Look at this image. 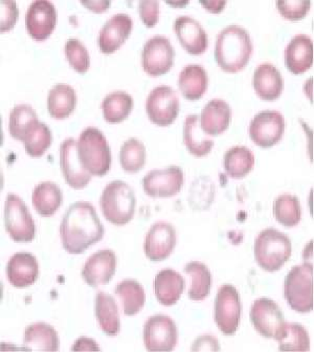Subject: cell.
Here are the masks:
<instances>
[{
    "mask_svg": "<svg viewBox=\"0 0 314 352\" xmlns=\"http://www.w3.org/2000/svg\"><path fill=\"white\" fill-rule=\"evenodd\" d=\"M105 229L95 207L86 201L69 206L60 225L62 245L73 255L84 253L104 237Z\"/></svg>",
    "mask_w": 314,
    "mask_h": 352,
    "instance_id": "1",
    "label": "cell"
},
{
    "mask_svg": "<svg viewBox=\"0 0 314 352\" xmlns=\"http://www.w3.org/2000/svg\"><path fill=\"white\" fill-rule=\"evenodd\" d=\"M253 41L244 28L229 25L218 34L215 58L223 71L237 73L245 67L253 55Z\"/></svg>",
    "mask_w": 314,
    "mask_h": 352,
    "instance_id": "2",
    "label": "cell"
},
{
    "mask_svg": "<svg viewBox=\"0 0 314 352\" xmlns=\"http://www.w3.org/2000/svg\"><path fill=\"white\" fill-rule=\"evenodd\" d=\"M255 258L264 271L273 273L285 265L293 254V245L286 234L269 228L263 230L255 240Z\"/></svg>",
    "mask_w": 314,
    "mask_h": 352,
    "instance_id": "3",
    "label": "cell"
},
{
    "mask_svg": "<svg viewBox=\"0 0 314 352\" xmlns=\"http://www.w3.org/2000/svg\"><path fill=\"white\" fill-rule=\"evenodd\" d=\"M78 154L83 167L91 175L103 176L111 166L109 144L101 130L87 127L78 141Z\"/></svg>",
    "mask_w": 314,
    "mask_h": 352,
    "instance_id": "4",
    "label": "cell"
},
{
    "mask_svg": "<svg viewBox=\"0 0 314 352\" xmlns=\"http://www.w3.org/2000/svg\"><path fill=\"white\" fill-rule=\"evenodd\" d=\"M100 206L106 219L113 225L124 226L133 218L137 198L133 189L123 181H113L104 188Z\"/></svg>",
    "mask_w": 314,
    "mask_h": 352,
    "instance_id": "5",
    "label": "cell"
},
{
    "mask_svg": "<svg viewBox=\"0 0 314 352\" xmlns=\"http://www.w3.org/2000/svg\"><path fill=\"white\" fill-rule=\"evenodd\" d=\"M284 294L288 305L297 313L313 309V267L311 263L295 265L285 278Z\"/></svg>",
    "mask_w": 314,
    "mask_h": 352,
    "instance_id": "6",
    "label": "cell"
},
{
    "mask_svg": "<svg viewBox=\"0 0 314 352\" xmlns=\"http://www.w3.org/2000/svg\"><path fill=\"white\" fill-rule=\"evenodd\" d=\"M5 225L12 239L30 242L35 239L36 225L29 208L16 194H8L5 205Z\"/></svg>",
    "mask_w": 314,
    "mask_h": 352,
    "instance_id": "7",
    "label": "cell"
},
{
    "mask_svg": "<svg viewBox=\"0 0 314 352\" xmlns=\"http://www.w3.org/2000/svg\"><path fill=\"white\" fill-rule=\"evenodd\" d=\"M242 305L235 286L224 284L218 289L215 300V322L220 331L232 336L237 331L241 320Z\"/></svg>",
    "mask_w": 314,
    "mask_h": 352,
    "instance_id": "8",
    "label": "cell"
},
{
    "mask_svg": "<svg viewBox=\"0 0 314 352\" xmlns=\"http://www.w3.org/2000/svg\"><path fill=\"white\" fill-rule=\"evenodd\" d=\"M146 111L152 123L161 127L171 125L179 113L177 94L171 86H156L147 97Z\"/></svg>",
    "mask_w": 314,
    "mask_h": 352,
    "instance_id": "9",
    "label": "cell"
},
{
    "mask_svg": "<svg viewBox=\"0 0 314 352\" xmlns=\"http://www.w3.org/2000/svg\"><path fill=\"white\" fill-rule=\"evenodd\" d=\"M285 132V118L277 110H263L249 124L251 141L262 148L277 145Z\"/></svg>",
    "mask_w": 314,
    "mask_h": 352,
    "instance_id": "10",
    "label": "cell"
},
{
    "mask_svg": "<svg viewBox=\"0 0 314 352\" xmlns=\"http://www.w3.org/2000/svg\"><path fill=\"white\" fill-rule=\"evenodd\" d=\"M175 51L169 38L155 35L144 44L142 51V66L151 76H161L171 69Z\"/></svg>",
    "mask_w": 314,
    "mask_h": 352,
    "instance_id": "11",
    "label": "cell"
},
{
    "mask_svg": "<svg viewBox=\"0 0 314 352\" xmlns=\"http://www.w3.org/2000/svg\"><path fill=\"white\" fill-rule=\"evenodd\" d=\"M251 321L262 337L275 340L281 335L286 324L281 308L275 301L267 298H261L254 302Z\"/></svg>",
    "mask_w": 314,
    "mask_h": 352,
    "instance_id": "12",
    "label": "cell"
},
{
    "mask_svg": "<svg viewBox=\"0 0 314 352\" xmlns=\"http://www.w3.org/2000/svg\"><path fill=\"white\" fill-rule=\"evenodd\" d=\"M177 338L176 324L168 316H152L144 325V344L149 351H172Z\"/></svg>",
    "mask_w": 314,
    "mask_h": 352,
    "instance_id": "13",
    "label": "cell"
},
{
    "mask_svg": "<svg viewBox=\"0 0 314 352\" xmlns=\"http://www.w3.org/2000/svg\"><path fill=\"white\" fill-rule=\"evenodd\" d=\"M183 171L177 166L148 172L143 179L144 191L151 197H172L181 192Z\"/></svg>",
    "mask_w": 314,
    "mask_h": 352,
    "instance_id": "14",
    "label": "cell"
},
{
    "mask_svg": "<svg viewBox=\"0 0 314 352\" xmlns=\"http://www.w3.org/2000/svg\"><path fill=\"white\" fill-rule=\"evenodd\" d=\"M175 245V228L166 221H157L146 235L144 252L151 261H163L171 255Z\"/></svg>",
    "mask_w": 314,
    "mask_h": 352,
    "instance_id": "15",
    "label": "cell"
},
{
    "mask_svg": "<svg viewBox=\"0 0 314 352\" xmlns=\"http://www.w3.org/2000/svg\"><path fill=\"white\" fill-rule=\"evenodd\" d=\"M60 167L64 179L74 189H83L91 182V174L83 167L78 154V142L66 139L60 146Z\"/></svg>",
    "mask_w": 314,
    "mask_h": 352,
    "instance_id": "16",
    "label": "cell"
},
{
    "mask_svg": "<svg viewBox=\"0 0 314 352\" xmlns=\"http://www.w3.org/2000/svg\"><path fill=\"white\" fill-rule=\"evenodd\" d=\"M57 12L49 0H35L29 6L25 15V25L32 37L37 40L47 39L55 29Z\"/></svg>",
    "mask_w": 314,
    "mask_h": 352,
    "instance_id": "17",
    "label": "cell"
},
{
    "mask_svg": "<svg viewBox=\"0 0 314 352\" xmlns=\"http://www.w3.org/2000/svg\"><path fill=\"white\" fill-rule=\"evenodd\" d=\"M117 271V256L112 250H101L88 258L82 270L84 281L91 286L107 284Z\"/></svg>",
    "mask_w": 314,
    "mask_h": 352,
    "instance_id": "18",
    "label": "cell"
},
{
    "mask_svg": "<svg viewBox=\"0 0 314 352\" xmlns=\"http://www.w3.org/2000/svg\"><path fill=\"white\" fill-rule=\"evenodd\" d=\"M133 21L128 14L119 13L111 16L104 23L98 37L102 53H115L131 33Z\"/></svg>",
    "mask_w": 314,
    "mask_h": 352,
    "instance_id": "19",
    "label": "cell"
},
{
    "mask_svg": "<svg viewBox=\"0 0 314 352\" xmlns=\"http://www.w3.org/2000/svg\"><path fill=\"white\" fill-rule=\"evenodd\" d=\"M178 39L188 53L200 55L205 53L209 43L207 32L199 21L191 16H178L174 23Z\"/></svg>",
    "mask_w": 314,
    "mask_h": 352,
    "instance_id": "20",
    "label": "cell"
},
{
    "mask_svg": "<svg viewBox=\"0 0 314 352\" xmlns=\"http://www.w3.org/2000/svg\"><path fill=\"white\" fill-rule=\"evenodd\" d=\"M7 277L17 289L33 285L39 277V264L35 256L30 253H17L7 264Z\"/></svg>",
    "mask_w": 314,
    "mask_h": 352,
    "instance_id": "21",
    "label": "cell"
},
{
    "mask_svg": "<svg viewBox=\"0 0 314 352\" xmlns=\"http://www.w3.org/2000/svg\"><path fill=\"white\" fill-rule=\"evenodd\" d=\"M231 120V106L222 99L208 102L199 117L200 126L210 137L221 135L229 128Z\"/></svg>",
    "mask_w": 314,
    "mask_h": 352,
    "instance_id": "22",
    "label": "cell"
},
{
    "mask_svg": "<svg viewBox=\"0 0 314 352\" xmlns=\"http://www.w3.org/2000/svg\"><path fill=\"white\" fill-rule=\"evenodd\" d=\"M313 63V42L305 34H298L285 49V64L291 73L303 74Z\"/></svg>",
    "mask_w": 314,
    "mask_h": 352,
    "instance_id": "23",
    "label": "cell"
},
{
    "mask_svg": "<svg viewBox=\"0 0 314 352\" xmlns=\"http://www.w3.org/2000/svg\"><path fill=\"white\" fill-rule=\"evenodd\" d=\"M253 85L261 99L273 101L283 93L284 79L281 72L273 64L265 62L255 69Z\"/></svg>",
    "mask_w": 314,
    "mask_h": 352,
    "instance_id": "24",
    "label": "cell"
},
{
    "mask_svg": "<svg viewBox=\"0 0 314 352\" xmlns=\"http://www.w3.org/2000/svg\"><path fill=\"white\" fill-rule=\"evenodd\" d=\"M186 281L183 276L171 269L163 270L154 279V293L159 303L174 305L181 299L185 291Z\"/></svg>",
    "mask_w": 314,
    "mask_h": 352,
    "instance_id": "25",
    "label": "cell"
},
{
    "mask_svg": "<svg viewBox=\"0 0 314 352\" xmlns=\"http://www.w3.org/2000/svg\"><path fill=\"white\" fill-rule=\"evenodd\" d=\"M23 348L29 351H58L60 340L57 331L47 323L32 324L25 329Z\"/></svg>",
    "mask_w": 314,
    "mask_h": 352,
    "instance_id": "26",
    "label": "cell"
},
{
    "mask_svg": "<svg viewBox=\"0 0 314 352\" xmlns=\"http://www.w3.org/2000/svg\"><path fill=\"white\" fill-rule=\"evenodd\" d=\"M208 73L200 64H188L178 76V86L186 99H200L208 88Z\"/></svg>",
    "mask_w": 314,
    "mask_h": 352,
    "instance_id": "27",
    "label": "cell"
},
{
    "mask_svg": "<svg viewBox=\"0 0 314 352\" xmlns=\"http://www.w3.org/2000/svg\"><path fill=\"white\" fill-rule=\"evenodd\" d=\"M95 311L104 333L109 337H115L121 330V322L119 307L113 297L105 292H99L96 296Z\"/></svg>",
    "mask_w": 314,
    "mask_h": 352,
    "instance_id": "28",
    "label": "cell"
},
{
    "mask_svg": "<svg viewBox=\"0 0 314 352\" xmlns=\"http://www.w3.org/2000/svg\"><path fill=\"white\" fill-rule=\"evenodd\" d=\"M77 105V94L69 84L58 83L51 88L47 97L49 115L57 120L69 117Z\"/></svg>",
    "mask_w": 314,
    "mask_h": 352,
    "instance_id": "29",
    "label": "cell"
},
{
    "mask_svg": "<svg viewBox=\"0 0 314 352\" xmlns=\"http://www.w3.org/2000/svg\"><path fill=\"white\" fill-rule=\"evenodd\" d=\"M183 141L186 147L197 157H205L214 147V141L208 137L200 126L199 116L189 115L183 126Z\"/></svg>",
    "mask_w": 314,
    "mask_h": 352,
    "instance_id": "30",
    "label": "cell"
},
{
    "mask_svg": "<svg viewBox=\"0 0 314 352\" xmlns=\"http://www.w3.org/2000/svg\"><path fill=\"white\" fill-rule=\"evenodd\" d=\"M63 201L62 191L57 184L43 182L36 186L32 195V201L36 211L42 216H52L56 213Z\"/></svg>",
    "mask_w": 314,
    "mask_h": 352,
    "instance_id": "31",
    "label": "cell"
},
{
    "mask_svg": "<svg viewBox=\"0 0 314 352\" xmlns=\"http://www.w3.org/2000/svg\"><path fill=\"white\" fill-rule=\"evenodd\" d=\"M223 166L233 179H243L254 169L255 155L245 146H234L224 154Z\"/></svg>",
    "mask_w": 314,
    "mask_h": 352,
    "instance_id": "32",
    "label": "cell"
},
{
    "mask_svg": "<svg viewBox=\"0 0 314 352\" xmlns=\"http://www.w3.org/2000/svg\"><path fill=\"white\" fill-rule=\"evenodd\" d=\"M133 108V98L123 91H113L102 103L104 119L110 124H119L127 119Z\"/></svg>",
    "mask_w": 314,
    "mask_h": 352,
    "instance_id": "33",
    "label": "cell"
},
{
    "mask_svg": "<svg viewBox=\"0 0 314 352\" xmlns=\"http://www.w3.org/2000/svg\"><path fill=\"white\" fill-rule=\"evenodd\" d=\"M186 274L191 277L189 298L193 301H203L211 293L212 274L203 262H189L185 267Z\"/></svg>",
    "mask_w": 314,
    "mask_h": 352,
    "instance_id": "34",
    "label": "cell"
},
{
    "mask_svg": "<svg viewBox=\"0 0 314 352\" xmlns=\"http://www.w3.org/2000/svg\"><path fill=\"white\" fill-rule=\"evenodd\" d=\"M115 294L120 298L126 316H135L145 305L146 295L143 286L135 280H124L117 284Z\"/></svg>",
    "mask_w": 314,
    "mask_h": 352,
    "instance_id": "35",
    "label": "cell"
},
{
    "mask_svg": "<svg viewBox=\"0 0 314 352\" xmlns=\"http://www.w3.org/2000/svg\"><path fill=\"white\" fill-rule=\"evenodd\" d=\"M273 215L283 227H295L301 221L302 208L297 196L281 194L273 204Z\"/></svg>",
    "mask_w": 314,
    "mask_h": 352,
    "instance_id": "36",
    "label": "cell"
},
{
    "mask_svg": "<svg viewBox=\"0 0 314 352\" xmlns=\"http://www.w3.org/2000/svg\"><path fill=\"white\" fill-rule=\"evenodd\" d=\"M53 137L49 126L37 121L27 130L22 142L25 143V151L29 155L39 157L49 149Z\"/></svg>",
    "mask_w": 314,
    "mask_h": 352,
    "instance_id": "37",
    "label": "cell"
},
{
    "mask_svg": "<svg viewBox=\"0 0 314 352\" xmlns=\"http://www.w3.org/2000/svg\"><path fill=\"white\" fill-rule=\"evenodd\" d=\"M282 351H308L309 335L304 326L298 323H286L281 335L276 339Z\"/></svg>",
    "mask_w": 314,
    "mask_h": 352,
    "instance_id": "38",
    "label": "cell"
},
{
    "mask_svg": "<svg viewBox=\"0 0 314 352\" xmlns=\"http://www.w3.org/2000/svg\"><path fill=\"white\" fill-rule=\"evenodd\" d=\"M120 163L122 168L129 173H137L146 164V148L135 138L124 142L120 150Z\"/></svg>",
    "mask_w": 314,
    "mask_h": 352,
    "instance_id": "39",
    "label": "cell"
},
{
    "mask_svg": "<svg viewBox=\"0 0 314 352\" xmlns=\"http://www.w3.org/2000/svg\"><path fill=\"white\" fill-rule=\"evenodd\" d=\"M37 121V113L32 106L27 104L15 106L10 113V135L14 139L23 141L27 130Z\"/></svg>",
    "mask_w": 314,
    "mask_h": 352,
    "instance_id": "40",
    "label": "cell"
},
{
    "mask_svg": "<svg viewBox=\"0 0 314 352\" xmlns=\"http://www.w3.org/2000/svg\"><path fill=\"white\" fill-rule=\"evenodd\" d=\"M65 55L71 65L79 73H85L89 69V54L85 45L77 38H69L66 41Z\"/></svg>",
    "mask_w": 314,
    "mask_h": 352,
    "instance_id": "41",
    "label": "cell"
},
{
    "mask_svg": "<svg viewBox=\"0 0 314 352\" xmlns=\"http://www.w3.org/2000/svg\"><path fill=\"white\" fill-rule=\"evenodd\" d=\"M276 6L281 15L286 19L297 21V20L303 19L307 15L310 9V1L309 0H290V1L279 0L276 3Z\"/></svg>",
    "mask_w": 314,
    "mask_h": 352,
    "instance_id": "42",
    "label": "cell"
},
{
    "mask_svg": "<svg viewBox=\"0 0 314 352\" xmlns=\"http://www.w3.org/2000/svg\"><path fill=\"white\" fill-rule=\"evenodd\" d=\"M139 15L148 28L154 27L159 21V1L156 0H142L139 6Z\"/></svg>",
    "mask_w": 314,
    "mask_h": 352,
    "instance_id": "43",
    "label": "cell"
},
{
    "mask_svg": "<svg viewBox=\"0 0 314 352\" xmlns=\"http://www.w3.org/2000/svg\"><path fill=\"white\" fill-rule=\"evenodd\" d=\"M18 17L17 5L14 1L1 3V31L12 29Z\"/></svg>",
    "mask_w": 314,
    "mask_h": 352,
    "instance_id": "44",
    "label": "cell"
},
{
    "mask_svg": "<svg viewBox=\"0 0 314 352\" xmlns=\"http://www.w3.org/2000/svg\"><path fill=\"white\" fill-rule=\"evenodd\" d=\"M71 350H75V351H83V350H93V351H99L100 347L93 339H88V338H80L79 340L76 341L75 345L73 346Z\"/></svg>",
    "mask_w": 314,
    "mask_h": 352,
    "instance_id": "45",
    "label": "cell"
},
{
    "mask_svg": "<svg viewBox=\"0 0 314 352\" xmlns=\"http://www.w3.org/2000/svg\"><path fill=\"white\" fill-rule=\"evenodd\" d=\"M200 3L205 6V9L209 10V11L213 12V13H219L227 5V1H220V0H208V1H205V0H201Z\"/></svg>",
    "mask_w": 314,
    "mask_h": 352,
    "instance_id": "46",
    "label": "cell"
},
{
    "mask_svg": "<svg viewBox=\"0 0 314 352\" xmlns=\"http://www.w3.org/2000/svg\"><path fill=\"white\" fill-rule=\"evenodd\" d=\"M81 3L89 10H93L97 13H102L108 9L111 3L110 1H81Z\"/></svg>",
    "mask_w": 314,
    "mask_h": 352,
    "instance_id": "47",
    "label": "cell"
}]
</instances>
